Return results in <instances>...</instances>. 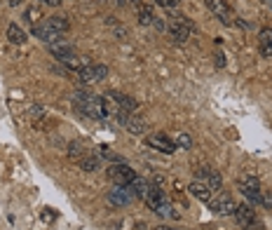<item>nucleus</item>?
<instances>
[{"label":"nucleus","instance_id":"1","mask_svg":"<svg viewBox=\"0 0 272 230\" xmlns=\"http://www.w3.org/2000/svg\"><path fill=\"white\" fill-rule=\"evenodd\" d=\"M169 33H171V40H174L176 45H186L188 40H190V33H193V24H190L186 17L176 14L171 26H169Z\"/></svg>","mask_w":272,"mask_h":230},{"label":"nucleus","instance_id":"2","mask_svg":"<svg viewBox=\"0 0 272 230\" xmlns=\"http://www.w3.org/2000/svg\"><path fill=\"white\" fill-rule=\"evenodd\" d=\"M78 108L82 110L87 118H92V120H106V118H108V108H106V99L103 97H94V94H92Z\"/></svg>","mask_w":272,"mask_h":230},{"label":"nucleus","instance_id":"3","mask_svg":"<svg viewBox=\"0 0 272 230\" xmlns=\"http://www.w3.org/2000/svg\"><path fill=\"white\" fill-rule=\"evenodd\" d=\"M106 174H108V179L115 183V186H127V183H132L134 179H136V171H134L129 164H125V162L110 164Z\"/></svg>","mask_w":272,"mask_h":230},{"label":"nucleus","instance_id":"4","mask_svg":"<svg viewBox=\"0 0 272 230\" xmlns=\"http://www.w3.org/2000/svg\"><path fill=\"white\" fill-rule=\"evenodd\" d=\"M80 82H97V80H106L108 78V66L103 64H87L82 71L78 73Z\"/></svg>","mask_w":272,"mask_h":230},{"label":"nucleus","instance_id":"5","mask_svg":"<svg viewBox=\"0 0 272 230\" xmlns=\"http://www.w3.org/2000/svg\"><path fill=\"white\" fill-rule=\"evenodd\" d=\"M206 205H209V209H211L214 214H218V216H230V214H235V209H237V205L232 202V197H228V195L211 197Z\"/></svg>","mask_w":272,"mask_h":230},{"label":"nucleus","instance_id":"6","mask_svg":"<svg viewBox=\"0 0 272 230\" xmlns=\"http://www.w3.org/2000/svg\"><path fill=\"white\" fill-rule=\"evenodd\" d=\"M145 141H148V146H150V148H155L158 153H164V155H174V153H176L174 139H169L167 134H150Z\"/></svg>","mask_w":272,"mask_h":230},{"label":"nucleus","instance_id":"7","mask_svg":"<svg viewBox=\"0 0 272 230\" xmlns=\"http://www.w3.org/2000/svg\"><path fill=\"white\" fill-rule=\"evenodd\" d=\"M132 200H134V193H132V188H129V183L127 186H113V190L108 193V202L113 207H125Z\"/></svg>","mask_w":272,"mask_h":230},{"label":"nucleus","instance_id":"8","mask_svg":"<svg viewBox=\"0 0 272 230\" xmlns=\"http://www.w3.org/2000/svg\"><path fill=\"white\" fill-rule=\"evenodd\" d=\"M204 3H206V7L211 10L214 17H216L223 26H232V24H235V21H232V17H230L228 5H225L223 0H204Z\"/></svg>","mask_w":272,"mask_h":230},{"label":"nucleus","instance_id":"9","mask_svg":"<svg viewBox=\"0 0 272 230\" xmlns=\"http://www.w3.org/2000/svg\"><path fill=\"white\" fill-rule=\"evenodd\" d=\"M33 36L40 38V40H43V43H47V45L61 40V33L54 28V26H49V21H43V24L33 26Z\"/></svg>","mask_w":272,"mask_h":230},{"label":"nucleus","instance_id":"10","mask_svg":"<svg viewBox=\"0 0 272 230\" xmlns=\"http://www.w3.org/2000/svg\"><path fill=\"white\" fill-rule=\"evenodd\" d=\"M232 216H235L237 223L244 225V228H247L249 223L258 221V218H256V212H254V205H249V202H244V205H237V209H235V214H232Z\"/></svg>","mask_w":272,"mask_h":230},{"label":"nucleus","instance_id":"11","mask_svg":"<svg viewBox=\"0 0 272 230\" xmlns=\"http://www.w3.org/2000/svg\"><path fill=\"white\" fill-rule=\"evenodd\" d=\"M143 200H145V205H148V209H153V212H155V209H158L160 205H164V202H167V195H164L162 188L150 186V190L145 193Z\"/></svg>","mask_w":272,"mask_h":230},{"label":"nucleus","instance_id":"12","mask_svg":"<svg viewBox=\"0 0 272 230\" xmlns=\"http://www.w3.org/2000/svg\"><path fill=\"white\" fill-rule=\"evenodd\" d=\"M188 190H190V193H193L197 200H202V202H209V200H211V195H214V190L206 186L204 181H193Z\"/></svg>","mask_w":272,"mask_h":230},{"label":"nucleus","instance_id":"13","mask_svg":"<svg viewBox=\"0 0 272 230\" xmlns=\"http://www.w3.org/2000/svg\"><path fill=\"white\" fill-rule=\"evenodd\" d=\"M49 52H52L56 59H64V56H73V54H75V47H73L71 43H66V40H56V43L49 45Z\"/></svg>","mask_w":272,"mask_h":230},{"label":"nucleus","instance_id":"14","mask_svg":"<svg viewBox=\"0 0 272 230\" xmlns=\"http://www.w3.org/2000/svg\"><path fill=\"white\" fill-rule=\"evenodd\" d=\"M125 127H127L129 134H145V129H148V122H145L141 115H132V113H129L127 122H125Z\"/></svg>","mask_w":272,"mask_h":230},{"label":"nucleus","instance_id":"15","mask_svg":"<svg viewBox=\"0 0 272 230\" xmlns=\"http://www.w3.org/2000/svg\"><path fill=\"white\" fill-rule=\"evenodd\" d=\"M7 40L14 45H24L26 40H28V36H26V31L19 24H10L7 26Z\"/></svg>","mask_w":272,"mask_h":230},{"label":"nucleus","instance_id":"16","mask_svg":"<svg viewBox=\"0 0 272 230\" xmlns=\"http://www.w3.org/2000/svg\"><path fill=\"white\" fill-rule=\"evenodd\" d=\"M136 21H139L141 26H153V21H155V12H153V7L136 5Z\"/></svg>","mask_w":272,"mask_h":230},{"label":"nucleus","instance_id":"17","mask_svg":"<svg viewBox=\"0 0 272 230\" xmlns=\"http://www.w3.org/2000/svg\"><path fill=\"white\" fill-rule=\"evenodd\" d=\"M237 188H239V193H247V190H260V181L251 174H242L239 176V181H237Z\"/></svg>","mask_w":272,"mask_h":230},{"label":"nucleus","instance_id":"18","mask_svg":"<svg viewBox=\"0 0 272 230\" xmlns=\"http://www.w3.org/2000/svg\"><path fill=\"white\" fill-rule=\"evenodd\" d=\"M129 188H132L134 197H141V200H143V197H145V193L150 190V183L145 181L143 176H136V179H134V181L129 183Z\"/></svg>","mask_w":272,"mask_h":230},{"label":"nucleus","instance_id":"19","mask_svg":"<svg viewBox=\"0 0 272 230\" xmlns=\"http://www.w3.org/2000/svg\"><path fill=\"white\" fill-rule=\"evenodd\" d=\"M59 61H61V64H64V66H66V68H71V71H75V73H80V71H82V68L87 66V64H89V61H87V59H80V56H75V54H73V56H64V59H59Z\"/></svg>","mask_w":272,"mask_h":230},{"label":"nucleus","instance_id":"20","mask_svg":"<svg viewBox=\"0 0 272 230\" xmlns=\"http://www.w3.org/2000/svg\"><path fill=\"white\" fill-rule=\"evenodd\" d=\"M24 21H28V24H36L38 21H43V7L40 5H31L24 10Z\"/></svg>","mask_w":272,"mask_h":230},{"label":"nucleus","instance_id":"21","mask_svg":"<svg viewBox=\"0 0 272 230\" xmlns=\"http://www.w3.org/2000/svg\"><path fill=\"white\" fill-rule=\"evenodd\" d=\"M78 164L82 171H97L99 167H101V158H99V155H85Z\"/></svg>","mask_w":272,"mask_h":230},{"label":"nucleus","instance_id":"22","mask_svg":"<svg viewBox=\"0 0 272 230\" xmlns=\"http://www.w3.org/2000/svg\"><path fill=\"white\" fill-rule=\"evenodd\" d=\"M82 158H85L82 143H80V141H71V143H68V160H71V162H80Z\"/></svg>","mask_w":272,"mask_h":230},{"label":"nucleus","instance_id":"23","mask_svg":"<svg viewBox=\"0 0 272 230\" xmlns=\"http://www.w3.org/2000/svg\"><path fill=\"white\" fill-rule=\"evenodd\" d=\"M204 183L211 188L214 193H218V190H221V186H223V179H221V174H218V171L211 169V171H209V176L204 179Z\"/></svg>","mask_w":272,"mask_h":230},{"label":"nucleus","instance_id":"24","mask_svg":"<svg viewBox=\"0 0 272 230\" xmlns=\"http://www.w3.org/2000/svg\"><path fill=\"white\" fill-rule=\"evenodd\" d=\"M47 21H49V26H54L59 33H66V31L71 28V24H68L66 17H52V19H47Z\"/></svg>","mask_w":272,"mask_h":230},{"label":"nucleus","instance_id":"25","mask_svg":"<svg viewBox=\"0 0 272 230\" xmlns=\"http://www.w3.org/2000/svg\"><path fill=\"white\" fill-rule=\"evenodd\" d=\"M174 143L181 146V148H186V151H190V148H193V139H190L188 134H183V132H178L174 136Z\"/></svg>","mask_w":272,"mask_h":230},{"label":"nucleus","instance_id":"26","mask_svg":"<svg viewBox=\"0 0 272 230\" xmlns=\"http://www.w3.org/2000/svg\"><path fill=\"white\" fill-rule=\"evenodd\" d=\"M258 43H260V47H272V28H260Z\"/></svg>","mask_w":272,"mask_h":230},{"label":"nucleus","instance_id":"27","mask_svg":"<svg viewBox=\"0 0 272 230\" xmlns=\"http://www.w3.org/2000/svg\"><path fill=\"white\" fill-rule=\"evenodd\" d=\"M155 214H160V216H171V218H176V212H171V205H169V200L164 202V205H160L158 209H155Z\"/></svg>","mask_w":272,"mask_h":230},{"label":"nucleus","instance_id":"28","mask_svg":"<svg viewBox=\"0 0 272 230\" xmlns=\"http://www.w3.org/2000/svg\"><path fill=\"white\" fill-rule=\"evenodd\" d=\"M260 205L265 207V209H272V190H263L260 193Z\"/></svg>","mask_w":272,"mask_h":230},{"label":"nucleus","instance_id":"29","mask_svg":"<svg viewBox=\"0 0 272 230\" xmlns=\"http://www.w3.org/2000/svg\"><path fill=\"white\" fill-rule=\"evenodd\" d=\"M64 0H40V5H47V7H59Z\"/></svg>","mask_w":272,"mask_h":230},{"label":"nucleus","instance_id":"30","mask_svg":"<svg viewBox=\"0 0 272 230\" xmlns=\"http://www.w3.org/2000/svg\"><path fill=\"white\" fill-rule=\"evenodd\" d=\"M247 230H265V225L260 223V221H254V223H249Z\"/></svg>","mask_w":272,"mask_h":230},{"label":"nucleus","instance_id":"31","mask_svg":"<svg viewBox=\"0 0 272 230\" xmlns=\"http://www.w3.org/2000/svg\"><path fill=\"white\" fill-rule=\"evenodd\" d=\"M216 66H218V68H223V66H225V56L221 54V52L216 54Z\"/></svg>","mask_w":272,"mask_h":230},{"label":"nucleus","instance_id":"32","mask_svg":"<svg viewBox=\"0 0 272 230\" xmlns=\"http://www.w3.org/2000/svg\"><path fill=\"white\" fill-rule=\"evenodd\" d=\"M235 21H237V26H242V28H254V24H251V21H249V24L244 21V19H235Z\"/></svg>","mask_w":272,"mask_h":230},{"label":"nucleus","instance_id":"33","mask_svg":"<svg viewBox=\"0 0 272 230\" xmlns=\"http://www.w3.org/2000/svg\"><path fill=\"white\" fill-rule=\"evenodd\" d=\"M153 26H155V28H158V31H162V28H164V21H162V19H160V17H155V21H153Z\"/></svg>","mask_w":272,"mask_h":230},{"label":"nucleus","instance_id":"34","mask_svg":"<svg viewBox=\"0 0 272 230\" xmlns=\"http://www.w3.org/2000/svg\"><path fill=\"white\" fill-rule=\"evenodd\" d=\"M21 3H24V0H7V5L10 7H21Z\"/></svg>","mask_w":272,"mask_h":230},{"label":"nucleus","instance_id":"35","mask_svg":"<svg viewBox=\"0 0 272 230\" xmlns=\"http://www.w3.org/2000/svg\"><path fill=\"white\" fill-rule=\"evenodd\" d=\"M260 54H263V56H272V47H260Z\"/></svg>","mask_w":272,"mask_h":230},{"label":"nucleus","instance_id":"36","mask_svg":"<svg viewBox=\"0 0 272 230\" xmlns=\"http://www.w3.org/2000/svg\"><path fill=\"white\" fill-rule=\"evenodd\" d=\"M158 5H162V7H169V0H155Z\"/></svg>","mask_w":272,"mask_h":230},{"label":"nucleus","instance_id":"37","mask_svg":"<svg viewBox=\"0 0 272 230\" xmlns=\"http://www.w3.org/2000/svg\"><path fill=\"white\" fill-rule=\"evenodd\" d=\"M178 3H181V0H169V7H176Z\"/></svg>","mask_w":272,"mask_h":230},{"label":"nucleus","instance_id":"38","mask_svg":"<svg viewBox=\"0 0 272 230\" xmlns=\"http://www.w3.org/2000/svg\"><path fill=\"white\" fill-rule=\"evenodd\" d=\"M158 230H178V228H167V225H160Z\"/></svg>","mask_w":272,"mask_h":230},{"label":"nucleus","instance_id":"39","mask_svg":"<svg viewBox=\"0 0 272 230\" xmlns=\"http://www.w3.org/2000/svg\"><path fill=\"white\" fill-rule=\"evenodd\" d=\"M113 3H117V5H125V3H129V0H113Z\"/></svg>","mask_w":272,"mask_h":230},{"label":"nucleus","instance_id":"40","mask_svg":"<svg viewBox=\"0 0 272 230\" xmlns=\"http://www.w3.org/2000/svg\"><path fill=\"white\" fill-rule=\"evenodd\" d=\"M129 3H134V5H139V3H141V0H129Z\"/></svg>","mask_w":272,"mask_h":230}]
</instances>
